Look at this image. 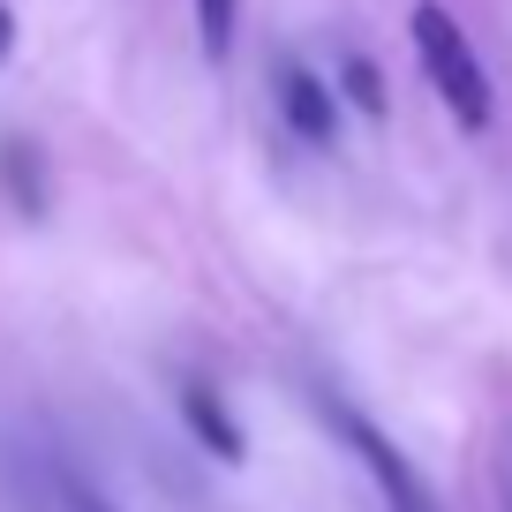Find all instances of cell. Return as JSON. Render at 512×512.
<instances>
[{
	"label": "cell",
	"instance_id": "cell-2",
	"mask_svg": "<svg viewBox=\"0 0 512 512\" xmlns=\"http://www.w3.org/2000/svg\"><path fill=\"white\" fill-rule=\"evenodd\" d=\"M324 422H332V430H339V437L354 445V460L369 467V482H377V497H384L392 512H445V505H437V490H430V482L415 475V460H407V452L392 445V437H384V430H377L369 415H354V407L324 400Z\"/></svg>",
	"mask_w": 512,
	"mask_h": 512
},
{
	"label": "cell",
	"instance_id": "cell-9",
	"mask_svg": "<svg viewBox=\"0 0 512 512\" xmlns=\"http://www.w3.org/2000/svg\"><path fill=\"white\" fill-rule=\"evenodd\" d=\"M8 53H16V8L0 0V61H8Z\"/></svg>",
	"mask_w": 512,
	"mask_h": 512
},
{
	"label": "cell",
	"instance_id": "cell-5",
	"mask_svg": "<svg viewBox=\"0 0 512 512\" xmlns=\"http://www.w3.org/2000/svg\"><path fill=\"white\" fill-rule=\"evenodd\" d=\"M0 189L16 196V211H46V181H38V144L8 136L0 144Z\"/></svg>",
	"mask_w": 512,
	"mask_h": 512
},
{
	"label": "cell",
	"instance_id": "cell-4",
	"mask_svg": "<svg viewBox=\"0 0 512 512\" xmlns=\"http://www.w3.org/2000/svg\"><path fill=\"white\" fill-rule=\"evenodd\" d=\"M279 113H287V128L302 136V144H332V136H339V106H332V91H324V83L309 76L302 61L279 68Z\"/></svg>",
	"mask_w": 512,
	"mask_h": 512
},
{
	"label": "cell",
	"instance_id": "cell-7",
	"mask_svg": "<svg viewBox=\"0 0 512 512\" xmlns=\"http://www.w3.org/2000/svg\"><path fill=\"white\" fill-rule=\"evenodd\" d=\"M234 23H241V0H196V38H204L211 61L234 53Z\"/></svg>",
	"mask_w": 512,
	"mask_h": 512
},
{
	"label": "cell",
	"instance_id": "cell-6",
	"mask_svg": "<svg viewBox=\"0 0 512 512\" xmlns=\"http://www.w3.org/2000/svg\"><path fill=\"white\" fill-rule=\"evenodd\" d=\"M339 98H347L362 121H384V106H392V98H384V68L369 61V53H347V61H339Z\"/></svg>",
	"mask_w": 512,
	"mask_h": 512
},
{
	"label": "cell",
	"instance_id": "cell-3",
	"mask_svg": "<svg viewBox=\"0 0 512 512\" xmlns=\"http://www.w3.org/2000/svg\"><path fill=\"white\" fill-rule=\"evenodd\" d=\"M174 407H181L189 437L211 452V460H226V467H241V460H249V437H241L234 407L219 400V384H204V377H181V384H174Z\"/></svg>",
	"mask_w": 512,
	"mask_h": 512
},
{
	"label": "cell",
	"instance_id": "cell-1",
	"mask_svg": "<svg viewBox=\"0 0 512 512\" xmlns=\"http://www.w3.org/2000/svg\"><path fill=\"white\" fill-rule=\"evenodd\" d=\"M407 38H415V61L430 76V91L445 98V113L460 128H490L497 121V83L482 68V53L467 46V31L437 8V0H415V16H407Z\"/></svg>",
	"mask_w": 512,
	"mask_h": 512
},
{
	"label": "cell",
	"instance_id": "cell-8",
	"mask_svg": "<svg viewBox=\"0 0 512 512\" xmlns=\"http://www.w3.org/2000/svg\"><path fill=\"white\" fill-rule=\"evenodd\" d=\"M68 512H121L113 497H98L91 482H68Z\"/></svg>",
	"mask_w": 512,
	"mask_h": 512
}]
</instances>
